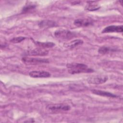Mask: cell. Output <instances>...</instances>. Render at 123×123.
I'll return each instance as SVG.
<instances>
[{"mask_svg":"<svg viewBox=\"0 0 123 123\" xmlns=\"http://www.w3.org/2000/svg\"><path fill=\"white\" fill-rule=\"evenodd\" d=\"M66 66L68 72L71 74L90 73L94 71L93 69L88 68L86 65L83 63L72 62L67 64Z\"/></svg>","mask_w":123,"mask_h":123,"instance_id":"obj_1","label":"cell"},{"mask_svg":"<svg viewBox=\"0 0 123 123\" xmlns=\"http://www.w3.org/2000/svg\"><path fill=\"white\" fill-rule=\"evenodd\" d=\"M22 61L25 64L28 65H36L49 62V61L46 59L30 58L27 57H23L22 59Z\"/></svg>","mask_w":123,"mask_h":123,"instance_id":"obj_2","label":"cell"},{"mask_svg":"<svg viewBox=\"0 0 123 123\" xmlns=\"http://www.w3.org/2000/svg\"><path fill=\"white\" fill-rule=\"evenodd\" d=\"M47 109L53 112H59L62 111H68L70 110L71 107L65 104H50L47 106Z\"/></svg>","mask_w":123,"mask_h":123,"instance_id":"obj_3","label":"cell"},{"mask_svg":"<svg viewBox=\"0 0 123 123\" xmlns=\"http://www.w3.org/2000/svg\"><path fill=\"white\" fill-rule=\"evenodd\" d=\"M54 36L58 38L66 39H70L75 36V34L70 30L61 29L56 30L54 32Z\"/></svg>","mask_w":123,"mask_h":123,"instance_id":"obj_4","label":"cell"},{"mask_svg":"<svg viewBox=\"0 0 123 123\" xmlns=\"http://www.w3.org/2000/svg\"><path fill=\"white\" fill-rule=\"evenodd\" d=\"M108 79V78L106 76L97 75L89 77L87 79V82L89 84L98 85L106 82Z\"/></svg>","mask_w":123,"mask_h":123,"instance_id":"obj_5","label":"cell"},{"mask_svg":"<svg viewBox=\"0 0 123 123\" xmlns=\"http://www.w3.org/2000/svg\"><path fill=\"white\" fill-rule=\"evenodd\" d=\"M48 54V50L45 49L40 48L27 51L25 55L28 56H46Z\"/></svg>","mask_w":123,"mask_h":123,"instance_id":"obj_6","label":"cell"},{"mask_svg":"<svg viewBox=\"0 0 123 123\" xmlns=\"http://www.w3.org/2000/svg\"><path fill=\"white\" fill-rule=\"evenodd\" d=\"M93 21L90 19H77L74 21V25L78 27H86L92 25Z\"/></svg>","mask_w":123,"mask_h":123,"instance_id":"obj_7","label":"cell"},{"mask_svg":"<svg viewBox=\"0 0 123 123\" xmlns=\"http://www.w3.org/2000/svg\"><path fill=\"white\" fill-rule=\"evenodd\" d=\"M29 75L33 78H46L50 76L49 72L44 71H33L29 73Z\"/></svg>","mask_w":123,"mask_h":123,"instance_id":"obj_8","label":"cell"},{"mask_svg":"<svg viewBox=\"0 0 123 123\" xmlns=\"http://www.w3.org/2000/svg\"><path fill=\"white\" fill-rule=\"evenodd\" d=\"M123 26L122 25H110L106 27L103 29L102 33H122L123 32Z\"/></svg>","mask_w":123,"mask_h":123,"instance_id":"obj_9","label":"cell"},{"mask_svg":"<svg viewBox=\"0 0 123 123\" xmlns=\"http://www.w3.org/2000/svg\"><path fill=\"white\" fill-rule=\"evenodd\" d=\"M91 92L92 93L94 94L99 95V96H104V97L113 98H116L119 97L118 96L114 95L111 93L105 91H102V90L94 89V90H92Z\"/></svg>","mask_w":123,"mask_h":123,"instance_id":"obj_10","label":"cell"},{"mask_svg":"<svg viewBox=\"0 0 123 123\" xmlns=\"http://www.w3.org/2000/svg\"><path fill=\"white\" fill-rule=\"evenodd\" d=\"M83 43V41L81 39H75L71 41L69 43L65 44V47L69 49H73L76 46L81 45Z\"/></svg>","mask_w":123,"mask_h":123,"instance_id":"obj_11","label":"cell"},{"mask_svg":"<svg viewBox=\"0 0 123 123\" xmlns=\"http://www.w3.org/2000/svg\"><path fill=\"white\" fill-rule=\"evenodd\" d=\"M35 44L39 46V48L46 49V48H50L55 46V44L52 42H42L39 41H36Z\"/></svg>","mask_w":123,"mask_h":123,"instance_id":"obj_12","label":"cell"},{"mask_svg":"<svg viewBox=\"0 0 123 123\" xmlns=\"http://www.w3.org/2000/svg\"><path fill=\"white\" fill-rule=\"evenodd\" d=\"M56 25V24L54 22L50 20H43L40 22L39 24V26L40 27H51Z\"/></svg>","mask_w":123,"mask_h":123,"instance_id":"obj_13","label":"cell"},{"mask_svg":"<svg viewBox=\"0 0 123 123\" xmlns=\"http://www.w3.org/2000/svg\"><path fill=\"white\" fill-rule=\"evenodd\" d=\"M115 51H116V49H112V48L106 47V46H102L99 48L98 50V53L102 54H105L106 53H108L110 52Z\"/></svg>","mask_w":123,"mask_h":123,"instance_id":"obj_14","label":"cell"},{"mask_svg":"<svg viewBox=\"0 0 123 123\" xmlns=\"http://www.w3.org/2000/svg\"><path fill=\"white\" fill-rule=\"evenodd\" d=\"M94 1H90V2H91V3L88 4L87 6L86 7V9L88 10V11H95V10H97L100 7L98 6L97 5H95L94 4H93Z\"/></svg>","mask_w":123,"mask_h":123,"instance_id":"obj_15","label":"cell"},{"mask_svg":"<svg viewBox=\"0 0 123 123\" xmlns=\"http://www.w3.org/2000/svg\"><path fill=\"white\" fill-rule=\"evenodd\" d=\"M36 8V5H26L25 6L22 11V13H26L28 12L33 9H34Z\"/></svg>","mask_w":123,"mask_h":123,"instance_id":"obj_16","label":"cell"},{"mask_svg":"<svg viewBox=\"0 0 123 123\" xmlns=\"http://www.w3.org/2000/svg\"><path fill=\"white\" fill-rule=\"evenodd\" d=\"M25 37H13L11 39L10 41L13 43H18L22 42L23 40L25 39Z\"/></svg>","mask_w":123,"mask_h":123,"instance_id":"obj_17","label":"cell"}]
</instances>
